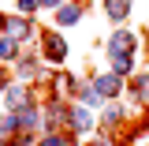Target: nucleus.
<instances>
[{
  "label": "nucleus",
  "mask_w": 149,
  "mask_h": 146,
  "mask_svg": "<svg viewBox=\"0 0 149 146\" xmlns=\"http://www.w3.org/2000/svg\"><path fill=\"white\" fill-rule=\"evenodd\" d=\"M74 19H78V8H63L60 11V23H74Z\"/></svg>",
  "instance_id": "obj_5"
},
{
  "label": "nucleus",
  "mask_w": 149,
  "mask_h": 146,
  "mask_svg": "<svg viewBox=\"0 0 149 146\" xmlns=\"http://www.w3.org/2000/svg\"><path fill=\"white\" fill-rule=\"evenodd\" d=\"M127 8H130L127 0H108V15H112V19H123V15H127Z\"/></svg>",
  "instance_id": "obj_2"
},
{
  "label": "nucleus",
  "mask_w": 149,
  "mask_h": 146,
  "mask_svg": "<svg viewBox=\"0 0 149 146\" xmlns=\"http://www.w3.org/2000/svg\"><path fill=\"white\" fill-rule=\"evenodd\" d=\"M71 124H74L78 131H82V128H90V116H86L82 109H74V112H71Z\"/></svg>",
  "instance_id": "obj_3"
},
{
  "label": "nucleus",
  "mask_w": 149,
  "mask_h": 146,
  "mask_svg": "<svg viewBox=\"0 0 149 146\" xmlns=\"http://www.w3.org/2000/svg\"><path fill=\"white\" fill-rule=\"evenodd\" d=\"M138 94H146V101H149V79H138Z\"/></svg>",
  "instance_id": "obj_7"
},
{
  "label": "nucleus",
  "mask_w": 149,
  "mask_h": 146,
  "mask_svg": "<svg viewBox=\"0 0 149 146\" xmlns=\"http://www.w3.org/2000/svg\"><path fill=\"white\" fill-rule=\"evenodd\" d=\"M97 90H101V94H116V79H112V75L97 79Z\"/></svg>",
  "instance_id": "obj_4"
},
{
  "label": "nucleus",
  "mask_w": 149,
  "mask_h": 146,
  "mask_svg": "<svg viewBox=\"0 0 149 146\" xmlns=\"http://www.w3.org/2000/svg\"><path fill=\"white\" fill-rule=\"evenodd\" d=\"M15 53V45H11V37H4V41H0V56H11Z\"/></svg>",
  "instance_id": "obj_6"
},
{
  "label": "nucleus",
  "mask_w": 149,
  "mask_h": 146,
  "mask_svg": "<svg viewBox=\"0 0 149 146\" xmlns=\"http://www.w3.org/2000/svg\"><path fill=\"white\" fill-rule=\"evenodd\" d=\"M108 49H112V56H127V53H134V34H116L108 41Z\"/></svg>",
  "instance_id": "obj_1"
}]
</instances>
